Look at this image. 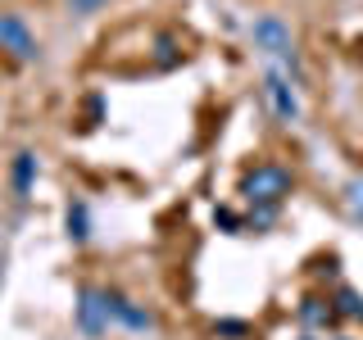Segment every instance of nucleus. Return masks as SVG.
I'll return each instance as SVG.
<instances>
[{
    "instance_id": "423d86ee",
    "label": "nucleus",
    "mask_w": 363,
    "mask_h": 340,
    "mask_svg": "<svg viewBox=\"0 0 363 340\" xmlns=\"http://www.w3.org/2000/svg\"><path fill=\"white\" fill-rule=\"evenodd\" d=\"M105 304H109V317H113V327H123V332H132V336H145V332H155V313L145 309V304H136L132 295H123V290L105 286Z\"/></svg>"
},
{
    "instance_id": "f257e3e1",
    "label": "nucleus",
    "mask_w": 363,
    "mask_h": 340,
    "mask_svg": "<svg viewBox=\"0 0 363 340\" xmlns=\"http://www.w3.org/2000/svg\"><path fill=\"white\" fill-rule=\"evenodd\" d=\"M250 45H255L268 64H281L291 73V82L304 91L309 73H304V60H300V41H295L291 23L281 14H255V18H250Z\"/></svg>"
},
{
    "instance_id": "f3484780",
    "label": "nucleus",
    "mask_w": 363,
    "mask_h": 340,
    "mask_svg": "<svg viewBox=\"0 0 363 340\" xmlns=\"http://www.w3.org/2000/svg\"><path fill=\"white\" fill-rule=\"evenodd\" d=\"M100 118H105V96H91V100H86V123H82V128H86V132L100 128Z\"/></svg>"
},
{
    "instance_id": "dca6fc26",
    "label": "nucleus",
    "mask_w": 363,
    "mask_h": 340,
    "mask_svg": "<svg viewBox=\"0 0 363 340\" xmlns=\"http://www.w3.org/2000/svg\"><path fill=\"white\" fill-rule=\"evenodd\" d=\"M313 277H323V281H336L340 277V254H323L313 264Z\"/></svg>"
},
{
    "instance_id": "9d476101",
    "label": "nucleus",
    "mask_w": 363,
    "mask_h": 340,
    "mask_svg": "<svg viewBox=\"0 0 363 340\" xmlns=\"http://www.w3.org/2000/svg\"><path fill=\"white\" fill-rule=\"evenodd\" d=\"M150 60H155V68H177L182 60H186V45H182V37L177 32H155V41H150Z\"/></svg>"
},
{
    "instance_id": "a211bd4d",
    "label": "nucleus",
    "mask_w": 363,
    "mask_h": 340,
    "mask_svg": "<svg viewBox=\"0 0 363 340\" xmlns=\"http://www.w3.org/2000/svg\"><path fill=\"white\" fill-rule=\"evenodd\" d=\"M354 222H363V204H354Z\"/></svg>"
},
{
    "instance_id": "6ab92c4d",
    "label": "nucleus",
    "mask_w": 363,
    "mask_h": 340,
    "mask_svg": "<svg viewBox=\"0 0 363 340\" xmlns=\"http://www.w3.org/2000/svg\"><path fill=\"white\" fill-rule=\"evenodd\" d=\"M0 286H5V259H0Z\"/></svg>"
},
{
    "instance_id": "0eeeda50",
    "label": "nucleus",
    "mask_w": 363,
    "mask_h": 340,
    "mask_svg": "<svg viewBox=\"0 0 363 340\" xmlns=\"http://www.w3.org/2000/svg\"><path fill=\"white\" fill-rule=\"evenodd\" d=\"M295 317H300V327H304L309 336H318V332H336V327H340V313H336L332 295H318V290L300 295V304H295Z\"/></svg>"
},
{
    "instance_id": "9b49d317",
    "label": "nucleus",
    "mask_w": 363,
    "mask_h": 340,
    "mask_svg": "<svg viewBox=\"0 0 363 340\" xmlns=\"http://www.w3.org/2000/svg\"><path fill=\"white\" fill-rule=\"evenodd\" d=\"M332 304H336V313H340V322H363V290L359 286H340L332 290Z\"/></svg>"
},
{
    "instance_id": "20e7f679",
    "label": "nucleus",
    "mask_w": 363,
    "mask_h": 340,
    "mask_svg": "<svg viewBox=\"0 0 363 340\" xmlns=\"http://www.w3.org/2000/svg\"><path fill=\"white\" fill-rule=\"evenodd\" d=\"M73 327L82 332V340H105L113 317H109V304H105V286H77V300H73Z\"/></svg>"
},
{
    "instance_id": "7ed1b4c3",
    "label": "nucleus",
    "mask_w": 363,
    "mask_h": 340,
    "mask_svg": "<svg viewBox=\"0 0 363 340\" xmlns=\"http://www.w3.org/2000/svg\"><path fill=\"white\" fill-rule=\"evenodd\" d=\"M264 105L281 128L304 123V105H300V86L291 82V73L281 64H264Z\"/></svg>"
},
{
    "instance_id": "f03ea898",
    "label": "nucleus",
    "mask_w": 363,
    "mask_h": 340,
    "mask_svg": "<svg viewBox=\"0 0 363 340\" xmlns=\"http://www.w3.org/2000/svg\"><path fill=\"white\" fill-rule=\"evenodd\" d=\"M291 191H295V173L277 159H259V164L241 168V177H236V196L245 200V209L250 204H277L281 209L291 200Z\"/></svg>"
},
{
    "instance_id": "ddd939ff",
    "label": "nucleus",
    "mask_w": 363,
    "mask_h": 340,
    "mask_svg": "<svg viewBox=\"0 0 363 340\" xmlns=\"http://www.w3.org/2000/svg\"><path fill=\"white\" fill-rule=\"evenodd\" d=\"M213 227H218L223 236H245V213L232 209V204H218V209H213Z\"/></svg>"
},
{
    "instance_id": "4468645a",
    "label": "nucleus",
    "mask_w": 363,
    "mask_h": 340,
    "mask_svg": "<svg viewBox=\"0 0 363 340\" xmlns=\"http://www.w3.org/2000/svg\"><path fill=\"white\" fill-rule=\"evenodd\" d=\"M213 336H218V340H250L255 327L241 322V317H218V322H213Z\"/></svg>"
},
{
    "instance_id": "39448f33",
    "label": "nucleus",
    "mask_w": 363,
    "mask_h": 340,
    "mask_svg": "<svg viewBox=\"0 0 363 340\" xmlns=\"http://www.w3.org/2000/svg\"><path fill=\"white\" fill-rule=\"evenodd\" d=\"M0 50H5L14 64H41V41H37V32H32L28 18L14 14V9H5V14H0Z\"/></svg>"
},
{
    "instance_id": "1a4fd4ad",
    "label": "nucleus",
    "mask_w": 363,
    "mask_h": 340,
    "mask_svg": "<svg viewBox=\"0 0 363 340\" xmlns=\"http://www.w3.org/2000/svg\"><path fill=\"white\" fill-rule=\"evenodd\" d=\"M64 236L73 245H86L91 241V204L82 196H73V200L64 204Z\"/></svg>"
},
{
    "instance_id": "f8f14e48",
    "label": "nucleus",
    "mask_w": 363,
    "mask_h": 340,
    "mask_svg": "<svg viewBox=\"0 0 363 340\" xmlns=\"http://www.w3.org/2000/svg\"><path fill=\"white\" fill-rule=\"evenodd\" d=\"M277 218H281V209H277V204H250V209H245V232L268 236L272 227H277Z\"/></svg>"
},
{
    "instance_id": "6e6552de",
    "label": "nucleus",
    "mask_w": 363,
    "mask_h": 340,
    "mask_svg": "<svg viewBox=\"0 0 363 340\" xmlns=\"http://www.w3.org/2000/svg\"><path fill=\"white\" fill-rule=\"evenodd\" d=\"M37 173H41V159L37 150H14V159H9V191H14V200L18 204H28L32 200V191H37Z\"/></svg>"
},
{
    "instance_id": "2eb2a0df",
    "label": "nucleus",
    "mask_w": 363,
    "mask_h": 340,
    "mask_svg": "<svg viewBox=\"0 0 363 340\" xmlns=\"http://www.w3.org/2000/svg\"><path fill=\"white\" fill-rule=\"evenodd\" d=\"M64 5H68V14H73V18H91V14H100L109 0H64Z\"/></svg>"
}]
</instances>
